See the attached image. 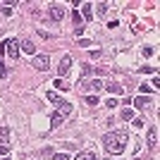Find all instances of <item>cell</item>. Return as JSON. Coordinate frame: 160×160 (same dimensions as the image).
Segmentation results:
<instances>
[{
  "mask_svg": "<svg viewBox=\"0 0 160 160\" xmlns=\"http://www.w3.org/2000/svg\"><path fill=\"white\" fill-rule=\"evenodd\" d=\"M103 143H105V151L110 155H120V153H124V148H127L129 136H127V132H112V134H105V136H103Z\"/></svg>",
  "mask_w": 160,
  "mask_h": 160,
  "instance_id": "1",
  "label": "cell"
},
{
  "mask_svg": "<svg viewBox=\"0 0 160 160\" xmlns=\"http://www.w3.org/2000/svg\"><path fill=\"white\" fill-rule=\"evenodd\" d=\"M79 88H81V91H93V96H96L100 88H103V81H100V79H93V81H81Z\"/></svg>",
  "mask_w": 160,
  "mask_h": 160,
  "instance_id": "2",
  "label": "cell"
},
{
  "mask_svg": "<svg viewBox=\"0 0 160 160\" xmlns=\"http://www.w3.org/2000/svg\"><path fill=\"white\" fill-rule=\"evenodd\" d=\"M33 67L38 72H46L48 67H50V58L48 55H33Z\"/></svg>",
  "mask_w": 160,
  "mask_h": 160,
  "instance_id": "3",
  "label": "cell"
},
{
  "mask_svg": "<svg viewBox=\"0 0 160 160\" xmlns=\"http://www.w3.org/2000/svg\"><path fill=\"white\" fill-rule=\"evenodd\" d=\"M69 69H72V58L69 55H65L60 60V67H58V74H60V79H65L67 74H69Z\"/></svg>",
  "mask_w": 160,
  "mask_h": 160,
  "instance_id": "4",
  "label": "cell"
},
{
  "mask_svg": "<svg viewBox=\"0 0 160 160\" xmlns=\"http://www.w3.org/2000/svg\"><path fill=\"white\" fill-rule=\"evenodd\" d=\"M12 60H17L19 58V43H17V38H7V50H5Z\"/></svg>",
  "mask_w": 160,
  "mask_h": 160,
  "instance_id": "5",
  "label": "cell"
},
{
  "mask_svg": "<svg viewBox=\"0 0 160 160\" xmlns=\"http://www.w3.org/2000/svg\"><path fill=\"white\" fill-rule=\"evenodd\" d=\"M55 105H58V115H60V117H67V115H72V103H67V100H58V103H55Z\"/></svg>",
  "mask_w": 160,
  "mask_h": 160,
  "instance_id": "6",
  "label": "cell"
},
{
  "mask_svg": "<svg viewBox=\"0 0 160 160\" xmlns=\"http://www.w3.org/2000/svg\"><path fill=\"white\" fill-rule=\"evenodd\" d=\"M48 17L53 22H60L62 17H65V10H62V5H50V12H48Z\"/></svg>",
  "mask_w": 160,
  "mask_h": 160,
  "instance_id": "7",
  "label": "cell"
},
{
  "mask_svg": "<svg viewBox=\"0 0 160 160\" xmlns=\"http://www.w3.org/2000/svg\"><path fill=\"white\" fill-rule=\"evenodd\" d=\"M96 158H98V155H96L93 148H88V151H81V153L74 155V160H96Z\"/></svg>",
  "mask_w": 160,
  "mask_h": 160,
  "instance_id": "8",
  "label": "cell"
},
{
  "mask_svg": "<svg viewBox=\"0 0 160 160\" xmlns=\"http://www.w3.org/2000/svg\"><path fill=\"white\" fill-rule=\"evenodd\" d=\"M103 88H108V91H110V96H120L122 91H124V86L115 84V81H110V84H103Z\"/></svg>",
  "mask_w": 160,
  "mask_h": 160,
  "instance_id": "9",
  "label": "cell"
},
{
  "mask_svg": "<svg viewBox=\"0 0 160 160\" xmlns=\"http://www.w3.org/2000/svg\"><path fill=\"white\" fill-rule=\"evenodd\" d=\"M155 143H158V127H151V132H148V148L153 151Z\"/></svg>",
  "mask_w": 160,
  "mask_h": 160,
  "instance_id": "10",
  "label": "cell"
},
{
  "mask_svg": "<svg viewBox=\"0 0 160 160\" xmlns=\"http://www.w3.org/2000/svg\"><path fill=\"white\" fill-rule=\"evenodd\" d=\"M81 10H84V12H81V17H84V19H93V5H91V2H84V5H81Z\"/></svg>",
  "mask_w": 160,
  "mask_h": 160,
  "instance_id": "11",
  "label": "cell"
},
{
  "mask_svg": "<svg viewBox=\"0 0 160 160\" xmlns=\"http://www.w3.org/2000/svg\"><path fill=\"white\" fill-rule=\"evenodd\" d=\"M22 50H24V53H29V55H36V46H33L29 38L22 41Z\"/></svg>",
  "mask_w": 160,
  "mask_h": 160,
  "instance_id": "12",
  "label": "cell"
},
{
  "mask_svg": "<svg viewBox=\"0 0 160 160\" xmlns=\"http://www.w3.org/2000/svg\"><path fill=\"white\" fill-rule=\"evenodd\" d=\"M7 141H10V127H0V143L7 146Z\"/></svg>",
  "mask_w": 160,
  "mask_h": 160,
  "instance_id": "13",
  "label": "cell"
},
{
  "mask_svg": "<svg viewBox=\"0 0 160 160\" xmlns=\"http://www.w3.org/2000/svg\"><path fill=\"white\" fill-rule=\"evenodd\" d=\"M148 103H151V100H148L146 96H139V98L134 100V108H139V110H143V108H148Z\"/></svg>",
  "mask_w": 160,
  "mask_h": 160,
  "instance_id": "14",
  "label": "cell"
},
{
  "mask_svg": "<svg viewBox=\"0 0 160 160\" xmlns=\"http://www.w3.org/2000/svg\"><path fill=\"white\" fill-rule=\"evenodd\" d=\"M53 86H55V88H60V91H67V88H72L65 79H55V81H53Z\"/></svg>",
  "mask_w": 160,
  "mask_h": 160,
  "instance_id": "15",
  "label": "cell"
},
{
  "mask_svg": "<svg viewBox=\"0 0 160 160\" xmlns=\"http://www.w3.org/2000/svg\"><path fill=\"white\" fill-rule=\"evenodd\" d=\"M96 12H98L100 17H105L108 14V2H98V5H96Z\"/></svg>",
  "mask_w": 160,
  "mask_h": 160,
  "instance_id": "16",
  "label": "cell"
},
{
  "mask_svg": "<svg viewBox=\"0 0 160 160\" xmlns=\"http://www.w3.org/2000/svg\"><path fill=\"white\" fill-rule=\"evenodd\" d=\"M60 124H62V117H60V115H58V112H55L53 117H50V127L55 129V127H60Z\"/></svg>",
  "mask_w": 160,
  "mask_h": 160,
  "instance_id": "17",
  "label": "cell"
},
{
  "mask_svg": "<svg viewBox=\"0 0 160 160\" xmlns=\"http://www.w3.org/2000/svg\"><path fill=\"white\" fill-rule=\"evenodd\" d=\"M132 117H134V112L129 108H124V110H122V120H132Z\"/></svg>",
  "mask_w": 160,
  "mask_h": 160,
  "instance_id": "18",
  "label": "cell"
},
{
  "mask_svg": "<svg viewBox=\"0 0 160 160\" xmlns=\"http://www.w3.org/2000/svg\"><path fill=\"white\" fill-rule=\"evenodd\" d=\"M153 53H155V50H153L151 46H143V50H141V55H143V58H148V55H153Z\"/></svg>",
  "mask_w": 160,
  "mask_h": 160,
  "instance_id": "19",
  "label": "cell"
},
{
  "mask_svg": "<svg viewBox=\"0 0 160 160\" xmlns=\"http://www.w3.org/2000/svg\"><path fill=\"white\" fill-rule=\"evenodd\" d=\"M48 100H50V103H58V100H60V96L55 93V91H48Z\"/></svg>",
  "mask_w": 160,
  "mask_h": 160,
  "instance_id": "20",
  "label": "cell"
},
{
  "mask_svg": "<svg viewBox=\"0 0 160 160\" xmlns=\"http://www.w3.org/2000/svg\"><path fill=\"white\" fill-rule=\"evenodd\" d=\"M77 46H79V48H88V46H91V41H88V38H79V41H77Z\"/></svg>",
  "mask_w": 160,
  "mask_h": 160,
  "instance_id": "21",
  "label": "cell"
},
{
  "mask_svg": "<svg viewBox=\"0 0 160 160\" xmlns=\"http://www.w3.org/2000/svg\"><path fill=\"white\" fill-rule=\"evenodd\" d=\"M2 14H5V17H10V14H12V2H7V5L2 7Z\"/></svg>",
  "mask_w": 160,
  "mask_h": 160,
  "instance_id": "22",
  "label": "cell"
},
{
  "mask_svg": "<svg viewBox=\"0 0 160 160\" xmlns=\"http://www.w3.org/2000/svg\"><path fill=\"white\" fill-rule=\"evenodd\" d=\"M72 22H74V24H79V22H81V14L77 12V10H72Z\"/></svg>",
  "mask_w": 160,
  "mask_h": 160,
  "instance_id": "23",
  "label": "cell"
},
{
  "mask_svg": "<svg viewBox=\"0 0 160 160\" xmlns=\"http://www.w3.org/2000/svg\"><path fill=\"white\" fill-rule=\"evenodd\" d=\"M86 103L88 105H98V98H96V96H86Z\"/></svg>",
  "mask_w": 160,
  "mask_h": 160,
  "instance_id": "24",
  "label": "cell"
},
{
  "mask_svg": "<svg viewBox=\"0 0 160 160\" xmlns=\"http://www.w3.org/2000/svg\"><path fill=\"white\" fill-rule=\"evenodd\" d=\"M2 77H7V67L2 65V60H0V79H2Z\"/></svg>",
  "mask_w": 160,
  "mask_h": 160,
  "instance_id": "25",
  "label": "cell"
},
{
  "mask_svg": "<svg viewBox=\"0 0 160 160\" xmlns=\"http://www.w3.org/2000/svg\"><path fill=\"white\" fill-rule=\"evenodd\" d=\"M53 160H69V155H67V153H55Z\"/></svg>",
  "mask_w": 160,
  "mask_h": 160,
  "instance_id": "26",
  "label": "cell"
},
{
  "mask_svg": "<svg viewBox=\"0 0 160 160\" xmlns=\"http://www.w3.org/2000/svg\"><path fill=\"white\" fill-rule=\"evenodd\" d=\"M141 72L143 74H155V67H141Z\"/></svg>",
  "mask_w": 160,
  "mask_h": 160,
  "instance_id": "27",
  "label": "cell"
},
{
  "mask_svg": "<svg viewBox=\"0 0 160 160\" xmlns=\"http://www.w3.org/2000/svg\"><path fill=\"white\" fill-rule=\"evenodd\" d=\"M7 153H10V146H0V158H5Z\"/></svg>",
  "mask_w": 160,
  "mask_h": 160,
  "instance_id": "28",
  "label": "cell"
},
{
  "mask_svg": "<svg viewBox=\"0 0 160 160\" xmlns=\"http://www.w3.org/2000/svg\"><path fill=\"white\" fill-rule=\"evenodd\" d=\"M81 72L88 74V72H91V65H88V62H84V65H81Z\"/></svg>",
  "mask_w": 160,
  "mask_h": 160,
  "instance_id": "29",
  "label": "cell"
},
{
  "mask_svg": "<svg viewBox=\"0 0 160 160\" xmlns=\"http://www.w3.org/2000/svg\"><path fill=\"white\" fill-rule=\"evenodd\" d=\"M105 105H108V108H115V105H120V103H117V98H110Z\"/></svg>",
  "mask_w": 160,
  "mask_h": 160,
  "instance_id": "30",
  "label": "cell"
},
{
  "mask_svg": "<svg viewBox=\"0 0 160 160\" xmlns=\"http://www.w3.org/2000/svg\"><path fill=\"white\" fill-rule=\"evenodd\" d=\"M74 36H79V38H81V36H84V29H81V27H74Z\"/></svg>",
  "mask_w": 160,
  "mask_h": 160,
  "instance_id": "31",
  "label": "cell"
},
{
  "mask_svg": "<svg viewBox=\"0 0 160 160\" xmlns=\"http://www.w3.org/2000/svg\"><path fill=\"white\" fill-rule=\"evenodd\" d=\"M5 50H7V38L0 41V53H5Z\"/></svg>",
  "mask_w": 160,
  "mask_h": 160,
  "instance_id": "32",
  "label": "cell"
},
{
  "mask_svg": "<svg viewBox=\"0 0 160 160\" xmlns=\"http://www.w3.org/2000/svg\"><path fill=\"white\" fill-rule=\"evenodd\" d=\"M2 160H10V158H2Z\"/></svg>",
  "mask_w": 160,
  "mask_h": 160,
  "instance_id": "33",
  "label": "cell"
}]
</instances>
